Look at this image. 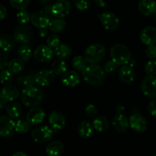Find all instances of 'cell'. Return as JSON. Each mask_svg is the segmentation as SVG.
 I'll list each match as a JSON object with an SVG mask.
<instances>
[{"label": "cell", "mask_w": 156, "mask_h": 156, "mask_svg": "<svg viewBox=\"0 0 156 156\" xmlns=\"http://www.w3.org/2000/svg\"><path fill=\"white\" fill-rule=\"evenodd\" d=\"M82 76L85 82L92 86H100L105 82L106 74L101 66L97 64H90L82 72Z\"/></svg>", "instance_id": "cell-1"}, {"label": "cell", "mask_w": 156, "mask_h": 156, "mask_svg": "<svg viewBox=\"0 0 156 156\" xmlns=\"http://www.w3.org/2000/svg\"><path fill=\"white\" fill-rule=\"evenodd\" d=\"M43 91L36 86L24 88L21 93L22 103L27 108H36L43 101Z\"/></svg>", "instance_id": "cell-2"}, {"label": "cell", "mask_w": 156, "mask_h": 156, "mask_svg": "<svg viewBox=\"0 0 156 156\" xmlns=\"http://www.w3.org/2000/svg\"><path fill=\"white\" fill-rule=\"evenodd\" d=\"M131 53L126 46L122 44H116L111 48V60L114 61L117 66L127 65L131 59Z\"/></svg>", "instance_id": "cell-3"}, {"label": "cell", "mask_w": 156, "mask_h": 156, "mask_svg": "<svg viewBox=\"0 0 156 156\" xmlns=\"http://www.w3.org/2000/svg\"><path fill=\"white\" fill-rule=\"evenodd\" d=\"M106 53L105 47L101 44H91L87 47L85 52V58L90 64H98L104 59Z\"/></svg>", "instance_id": "cell-4"}, {"label": "cell", "mask_w": 156, "mask_h": 156, "mask_svg": "<svg viewBox=\"0 0 156 156\" xmlns=\"http://www.w3.org/2000/svg\"><path fill=\"white\" fill-rule=\"evenodd\" d=\"M54 131L47 126H41L35 128L31 133V138L35 143H44L51 140Z\"/></svg>", "instance_id": "cell-5"}, {"label": "cell", "mask_w": 156, "mask_h": 156, "mask_svg": "<svg viewBox=\"0 0 156 156\" xmlns=\"http://www.w3.org/2000/svg\"><path fill=\"white\" fill-rule=\"evenodd\" d=\"M98 17L106 30H111V31L115 30L120 24L118 17L112 12H105L101 14H99Z\"/></svg>", "instance_id": "cell-6"}, {"label": "cell", "mask_w": 156, "mask_h": 156, "mask_svg": "<svg viewBox=\"0 0 156 156\" xmlns=\"http://www.w3.org/2000/svg\"><path fill=\"white\" fill-rule=\"evenodd\" d=\"M13 37L15 41L21 45H26L32 37L31 29L27 25H19L15 28Z\"/></svg>", "instance_id": "cell-7"}, {"label": "cell", "mask_w": 156, "mask_h": 156, "mask_svg": "<svg viewBox=\"0 0 156 156\" xmlns=\"http://www.w3.org/2000/svg\"><path fill=\"white\" fill-rule=\"evenodd\" d=\"M53 17L56 18H63L69 14L71 11V3L67 0H58L52 5Z\"/></svg>", "instance_id": "cell-8"}, {"label": "cell", "mask_w": 156, "mask_h": 156, "mask_svg": "<svg viewBox=\"0 0 156 156\" xmlns=\"http://www.w3.org/2000/svg\"><path fill=\"white\" fill-rule=\"evenodd\" d=\"M141 90L144 95L150 98H156V76H146L141 84Z\"/></svg>", "instance_id": "cell-9"}, {"label": "cell", "mask_w": 156, "mask_h": 156, "mask_svg": "<svg viewBox=\"0 0 156 156\" xmlns=\"http://www.w3.org/2000/svg\"><path fill=\"white\" fill-rule=\"evenodd\" d=\"M129 126L136 133H143L147 129V120L140 114H133L129 119Z\"/></svg>", "instance_id": "cell-10"}, {"label": "cell", "mask_w": 156, "mask_h": 156, "mask_svg": "<svg viewBox=\"0 0 156 156\" xmlns=\"http://www.w3.org/2000/svg\"><path fill=\"white\" fill-rule=\"evenodd\" d=\"M54 50L47 45H41L34 52V57L39 62H47L52 59Z\"/></svg>", "instance_id": "cell-11"}, {"label": "cell", "mask_w": 156, "mask_h": 156, "mask_svg": "<svg viewBox=\"0 0 156 156\" xmlns=\"http://www.w3.org/2000/svg\"><path fill=\"white\" fill-rule=\"evenodd\" d=\"M50 18L43 11H36L31 14L30 21L39 29L47 28L50 23Z\"/></svg>", "instance_id": "cell-12"}, {"label": "cell", "mask_w": 156, "mask_h": 156, "mask_svg": "<svg viewBox=\"0 0 156 156\" xmlns=\"http://www.w3.org/2000/svg\"><path fill=\"white\" fill-rule=\"evenodd\" d=\"M15 130V122L7 116H2L0 118V135L2 137H10Z\"/></svg>", "instance_id": "cell-13"}, {"label": "cell", "mask_w": 156, "mask_h": 156, "mask_svg": "<svg viewBox=\"0 0 156 156\" xmlns=\"http://www.w3.org/2000/svg\"><path fill=\"white\" fill-rule=\"evenodd\" d=\"M56 75L50 69H42L35 74L36 83L41 86L45 87L51 85L55 79Z\"/></svg>", "instance_id": "cell-14"}, {"label": "cell", "mask_w": 156, "mask_h": 156, "mask_svg": "<svg viewBox=\"0 0 156 156\" xmlns=\"http://www.w3.org/2000/svg\"><path fill=\"white\" fill-rule=\"evenodd\" d=\"M49 123L52 129L54 132H57L65 127L66 119L62 113L53 111L49 116Z\"/></svg>", "instance_id": "cell-15"}, {"label": "cell", "mask_w": 156, "mask_h": 156, "mask_svg": "<svg viewBox=\"0 0 156 156\" xmlns=\"http://www.w3.org/2000/svg\"><path fill=\"white\" fill-rule=\"evenodd\" d=\"M140 37L145 45H155L156 43V28L153 26H146L142 30Z\"/></svg>", "instance_id": "cell-16"}, {"label": "cell", "mask_w": 156, "mask_h": 156, "mask_svg": "<svg viewBox=\"0 0 156 156\" xmlns=\"http://www.w3.org/2000/svg\"><path fill=\"white\" fill-rule=\"evenodd\" d=\"M45 111L40 108H33L28 111L26 116V120L30 125H38L41 123L45 117Z\"/></svg>", "instance_id": "cell-17"}, {"label": "cell", "mask_w": 156, "mask_h": 156, "mask_svg": "<svg viewBox=\"0 0 156 156\" xmlns=\"http://www.w3.org/2000/svg\"><path fill=\"white\" fill-rule=\"evenodd\" d=\"M19 90L16 86L12 85H5L2 88L0 98L6 102H13L19 97Z\"/></svg>", "instance_id": "cell-18"}, {"label": "cell", "mask_w": 156, "mask_h": 156, "mask_svg": "<svg viewBox=\"0 0 156 156\" xmlns=\"http://www.w3.org/2000/svg\"><path fill=\"white\" fill-rule=\"evenodd\" d=\"M118 78L122 83L126 85L131 84L135 79V71L133 68L127 65L123 66L119 70Z\"/></svg>", "instance_id": "cell-19"}, {"label": "cell", "mask_w": 156, "mask_h": 156, "mask_svg": "<svg viewBox=\"0 0 156 156\" xmlns=\"http://www.w3.org/2000/svg\"><path fill=\"white\" fill-rule=\"evenodd\" d=\"M61 82L68 88H74L80 82V77L75 71H67L61 76Z\"/></svg>", "instance_id": "cell-20"}, {"label": "cell", "mask_w": 156, "mask_h": 156, "mask_svg": "<svg viewBox=\"0 0 156 156\" xmlns=\"http://www.w3.org/2000/svg\"><path fill=\"white\" fill-rule=\"evenodd\" d=\"M112 125L114 129L119 133L126 132L129 126V123L126 117L123 114H116L112 120Z\"/></svg>", "instance_id": "cell-21"}, {"label": "cell", "mask_w": 156, "mask_h": 156, "mask_svg": "<svg viewBox=\"0 0 156 156\" xmlns=\"http://www.w3.org/2000/svg\"><path fill=\"white\" fill-rule=\"evenodd\" d=\"M138 9L142 14L149 16L156 12L155 0H140L138 4Z\"/></svg>", "instance_id": "cell-22"}, {"label": "cell", "mask_w": 156, "mask_h": 156, "mask_svg": "<svg viewBox=\"0 0 156 156\" xmlns=\"http://www.w3.org/2000/svg\"><path fill=\"white\" fill-rule=\"evenodd\" d=\"M63 152L64 145L59 140L50 142L46 147V153L48 156H60Z\"/></svg>", "instance_id": "cell-23"}, {"label": "cell", "mask_w": 156, "mask_h": 156, "mask_svg": "<svg viewBox=\"0 0 156 156\" xmlns=\"http://www.w3.org/2000/svg\"><path fill=\"white\" fill-rule=\"evenodd\" d=\"M93 125L88 120L81 122L78 127V133L82 138L88 139L93 134Z\"/></svg>", "instance_id": "cell-24"}, {"label": "cell", "mask_w": 156, "mask_h": 156, "mask_svg": "<svg viewBox=\"0 0 156 156\" xmlns=\"http://www.w3.org/2000/svg\"><path fill=\"white\" fill-rule=\"evenodd\" d=\"M15 42L14 37L9 34H2L0 37V47L5 52L11 51L15 47Z\"/></svg>", "instance_id": "cell-25"}, {"label": "cell", "mask_w": 156, "mask_h": 156, "mask_svg": "<svg viewBox=\"0 0 156 156\" xmlns=\"http://www.w3.org/2000/svg\"><path fill=\"white\" fill-rule=\"evenodd\" d=\"M73 53L71 47L67 44H61L54 49V54L60 59H66L69 57Z\"/></svg>", "instance_id": "cell-26"}, {"label": "cell", "mask_w": 156, "mask_h": 156, "mask_svg": "<svg viewBox=\"0 0 156 156\" xmlns=\"http://www.w3.org/2000/svg\"><path fill=\"white\" fill-rule=\"evenodd\" d=\"M93 127L98 132H105L109 128V122L108 119L104 116H98L93 120Z\"/></svg>", "instance_id": "cell-27"}, {"label": "cell", "mask_w": 156, "mask_h": 156, "mask_svg": "<svg viewBox=\"0 0 156 156\" xmlns=\"http://www.w3.org/2000/svg\"><path fill=\"white\" fill-rule=\"evenodd\" d=\"M66 27V22L62 18H53L51 19L49 25V29L50 31L53 32L54 34L61 33L65 30Z\"/></svg>", "instance_id": "cell-28"}, {"label": "cell", "mask_w": 156, "mask_h": 156, "mask_svg": "<svg viewBox=\"0 0 156 156\" xmlns=\"http://www.w3.org/2000/svg\"><path fill=\"white\" fill-rule=\"evenodd\" d=\"M52 71L56 76H62L67 72V64L63 59H58L53 62L52 64Z\"/></svg>", "instance_id": "cell-29"}, {"label": "cell", "mask_w": 156, "mask_h": 156, "mask_svg": "<svg viewBox=\"0 0 156 156\" xmlns=\"http://www.w3.org/2000/svg\"><path fill=\"white\" fill-rule=\"evenodd\" d=\"M21 112L22 108L18 102H12L6 108V113L11 118H17L21 115Z\"/></svg>", "instance_id": "cell-30"}, {"label": "cell", "mask_w": 156, "mask_h": 156, "mask_svg": "<svg viewBox=\"0 0 156 156\" xmlns=\"http://www.w3.org/2000/svg\"><path fill=\"white\" fill-rule=\"evenodd\" d=\"M24 69V62L20 60L19 59H14L9 61L8 69L12 73V74H18L21 73Z\"/></svg>", "instance_id": "cell-31"}, {"label": "cell", "mask_w": 156, "mask_h": 156, "mask_svg": "<svg viewBox=\"0 0 156 156\" xmlns=\"http://www.w3.org/2000/svg\"><path fill=\"white\" fill-rule=\"evenodd\" d=\"M18 59L21 60L22 62H25L30 60L32 56L31 49L27 45H22L21 46L18 50Z\"/></svg>", "instance_id": "cell-32"}, {"label": "cell", "mask_w": 156, "mask_h": 156, "mask_svg": "<svg viewBox=\"0 0 156 156\" xmlns=\"http://www.w3.org/2000/svg\"><path fill=\"white\" fill-rule=\"evenodd\" d=\"M73 66L76 70L79 72H83L88 67L86 59L82 56H76L73 59Z\"/></svg>", "instance_id": "cell-33"}, {"label": "cell", "mask_w": 156, "mask_h": 156, "mask_svg": "<svg viewBox=\"0 0 156 156\" xmlns=\"http://www.w3.org/2000/svg\"><path fill=\"white\" fill-rule=\"evenodd\" d=\"M30 123L27 120H18L15 122V132L18 133H26L30 129Z\"/></svg>", "instance_id": "cell-34"}, {"label": "cell", "mask_w": 156, "mask_h": 156, "mask_svg": "<svg viewBox=\"0 0 156 156\" xmlns=\"http://www.w3.org/2000/svg\"><path fill=\"white\" fill-rule=\"evenodd\" d=\"M30 17H31V15H30L27 11L22 10L19 11L17 13L16 19L21 25H25L30 21Z\"/></svg>", "instance_id": "cell-35"}, {"label": "cell", "mask_w": 156, "mask_h": 156, "mask_svg": "<svg viewBox=\"0 0 156 156\" xmlns=\"http://www.w3.org/2000/svg\"><path fill=\"white\" fill-rule=\"evenodd\" d=\"M0 77H1L2 84L4 85L5 86L11 85V83L13 81V74L9 69H6L4 70H2Z\"/></svg>", "instance_id": "cell-36"}, {"label": "cell", "mask_w": 156, "mask_h": 156, "mask_svg": "<svg viewBox=\"0 0 156 156\" xmlns=\"http://www.w3.org/2000/svg\"><path fill=\"white\" fill-rule=\"evenodd\" d=\"M9 2L15 9L22 11L25 10L26 8L29 5L30 0H9Z\"/></svg>", "instance_id": "cell-37"}, {"label": "cell", "mask_w": 156, "mask_h": 156, "mask_svg": "<svg viewBox=\"0 0 156 156\" xmlns=\"http://www.w3.org/2000/svg\"><path fill=\"white\" fill-rule=\"evenodd\" d=\"M90 0H73V5L79 11H85L89 9Z\"/></svg>", "instance_id": "cell-38"}, {"label": "cell", "mask_w": 156, "mask_h": 156, "mask_svg": "<svg viewBox=\"0 0 156 156\" xmlns=\"http://www.w3.org/2000/svg\"><path fill=\"white\" fill-rule=\"evenodd\" d=\"M145 72L149 76H154L156 75V61L150 60L145 66Z\"/></svg>", "instance_id": "cell-39"}, {"label": "cell", "mask_w": 156, "mask_h": 156, "mask_svg": "<svg viewBox=\"0 0 156 156\" xmlns=\"http://www.w3.org/2000/svg\"><path fill=\"white\" fill-rule=\"evenodd\" d=\"M47 46H49L51 48L55 49L59 45L60 38H59V37L56 34H51L50 36L48 37L47 40Z\"/></svg>", "instance_id": "cell-40"}, {"label": "cell", "mask_w": 156, "mask_h": 156, "mask_svg": "<svg viewBox=\"0 0 156 156\" xmlns=\"http://www.w3.org/2000/svg\"><path fill=\"white\" fill-rule=\"evenodd\" d=\"M85 114L90 118H96L98 117V109L94 105H88L85 108Z\"/></svg>", "instance_id": "cell-41"}, {"label": "cell", "mask_w": 156, "mask_h": 156, "mask_svg": "<svg viewBox=\"0 0 156 156\" xmlns=\"http://www.w3.org/2000/svg\"><path fill=\"white\" fill-rule=\"evenodd\" d=\"M22 83L25 86V88L34 86V84L36 83L35 76H33V75H27V76H26L23 79Z\"/></svg>", "instance_id": "cell-42"}, {"label": "cell", "mask_w": 156, "mask_h": 156, "mask_svg": "<svg viewBox=\"0 0 156 156\" xmlns=\"http://www.w3.org/2000/svg\"><path fill=\"white\" fill-rule=\"evenodd\" d=\"M117 65L113 60H108L105 63L104 69L107 73H113L117 69Z\"/></svg>", "instance_id": "cell-43"}, {"label": "cell", "mask_w": 156, "mask_h": 156, "mask_svg": "<svg viewBox=\"0 0 156 156\" xmlns=\"http://www.w3.org/2000/svg\"><path fill=\"white\" fill-rule=\"evenodd\" d=\"M146 55L149 59H152V60L156 59V46H148L147 48L146 49Z\"/></svg>", "instance_id": "cell-44"}, {"label": "cell", "mask_w": 156, "mask_h": 156, "mask_svg": "<svg viewBox=\"0 0 156 156\" xmlns=\"http://www.w3.org/2000/svg\"><path fill=\"white\" fill-rule=\"evenodd\" d=\"M9 62L8 61V57L5 53H1V58H0V69L4 70L5 69L6 67L9 66Z\"/></svg>", "instance_id": "cell-45"}, {"label": "cell", "mask_w": 156, "mask_h": 156, "mask_svg": "<svg viewBox=\"0 0 156 156\" xmlns=\"http://www.w3.org/2000/svg\"><path fill=\"white\" fill-rule=\"evenodd\" d=\"M148 109H149V114H150L152 117H156V98L152 100V101L149 103Z\"/></svg>", "instance_id": "cell-46"}, {"label": "cell", "mask_w": 156, "mask_h": 156, "mask_svg": "<svg viewBox=\"0 0 156 156\" xmlns=\"http://www.w3.org/2000/svg\"><path fill=\"white\" fill-rule=\"evenodd\" d=\"M7 15V9L3 5H0V19L3 20Z\"/></svg>", "instance_id": "cell-47"}, {"label": "cell", "mask_w": 156, "mask_h": 156, "mask_svg": "<svg viewBox=\"0 0 156 156\" xmlns=\"http://www.w3.org/2000/svg\"><path fill=\"white\" fill-rule=\"evenodd\" d=\"M44 12H45L46 14H47V15H48L49 17H52L53 16V9H52V5H46L45 7H44Z\"/></svg>", "instance_id": "cell-48"}, {"label": "cell", "mask_w": 156, "mask_h": 156, "mask_svg": "<svg viewBox=\"0 0 156 156\" xmlns=\"http://www.w3.org/2000/svg\"><path fill=\"white\" fill-rule=\"evenodd\" d=\"M48 34V30L47 28H41L39 30V35L41 37L44 38Z\"/></svg>", "instance_id": "cell-49"}, {"label": "cell", "mask_w": 156, "mask_h": 156, "mask_svg": "<svg viewBox=\"0 0 156 156\" xmlns=\"http://www.w3.org/2000/svg\"><path fill=\"white\" fill-rule=\"evenodd\" d=\"M93 1H94V2L95 3V4L101 6V7H106L107 6L106 2H105L104 0H93Z\"/></svg>", "instance_id": "cell-50"}, {"label": "cell", "mask_w": 156, "mask_h": 156, "mask_svg": "<svg viewBox=\"0 0 156 156\" xmlns=\"http://www.w3.org/2000/svg\"><path fill=\"white\" fill-rule=\"evenodd\" d=\"M124 111H125L124 107L121 106V105L117 106V108H116V113H117V114H123Z\"/></svg>", "instance_id": "cell-51"}, {"label": "cell", "mask_w": 156, "mask_h": 156, "mask_svg": "<svg viewBox=\"0 0 156 156\" xmlns=\"http://www.w3.org/2000/svg\"><path fill=\"white\" fill-rule=\"evenodd\" d=\"M12 156H29L27 153L24 152H17L15 153H14Z\"/></svg>", "instance_id": "cell-52"}, {"label": "cell", "mask_w": 156, "mask_h": 156, "mask_svg": "<svg viewBox=\"0 0 156 156\" xmlns=\"http://www.w3.org/2000/svg\"><path fill=\"white\" fill-rule=\"evenodd\" d=\"M6 105H7V102L5 101L4 100H0V108L1 109H4L6 107Z\"/></svg>", "instance_id": "cell-53"}, {"label": "cell", "mask_w": 156, "mask_h": 156, "mask_svg": "<svg viewBox=\"0 0 156 156\" xmlns=\"http://www.w3.org/2000/svg\"><path fill=\"white\" fill-rule=\"evenodd\" d=\"M135 64H136L135 60H134V59H131L129 61V62H128V63H127V66H130V67H132V68H133V67L135 66Z\"/></svg>", "instance_id": "cell-54"}, {"label": "cell", "mask_w": 156, "mask_h": 156, "mask_svg": "<svg viewBox=\"0 0 156 156\" xmlns=\"http://www.w3.org/2000/svg\"><path fill=\"white\" fill-rule=\"evenodd\" d=\"M50 1H51V0H40L41 4H47V3L50 2Z\"/></svg>", "instance_id": "cell-55"}, {"label": "cell", "mask_w": 156, "mask_h": 156, "mask_svg": "<svg viewBox=\"0 0 156 156\" xmlns=\"http://www.w3.org/2000/svg\"><path fill=\"white\" fill-rule=\"evenodd\" d=\"M155 19H156V12H155Z\"/></svg>", "instance_id": "cell-56"}, {"label": "cell", "mask_w": 156, "mask_h": 156, "mask_svg": "<svg viewBox=\"0 0 156 156\" xmlns=\"http://www.w3.org/2000/svg\"><path fill=\"white\" fill-rule=\"evenodd\" d=\"M154 156H156V155H154Z\"/></svg>", "instance_id": "cell-57"}, {"label": "cell", "mask_w": 156, "mask_h": 156, "mask_svg": "<svg viewBox=\"0 0 156 156\" xmlns=\"http://www.w3.org/2000/svg\"><path fill=\"white\" fill-rule=\"evenodd\" d=\"M67 1H68V0H67Z\"/></svg>", "instance_id": "cell-58"}]
</instances>
